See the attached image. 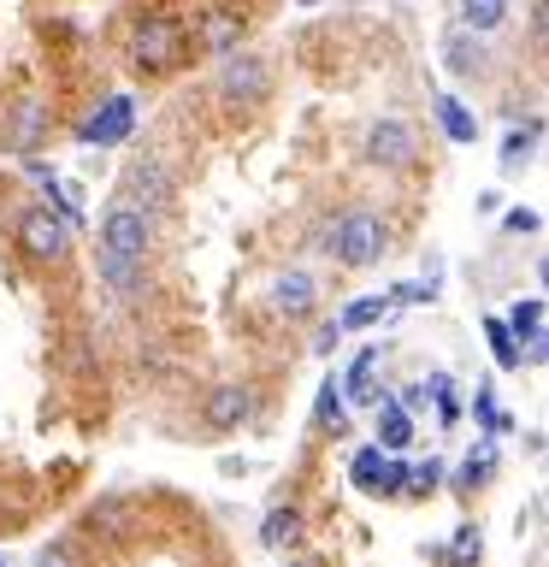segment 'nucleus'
<instances>
[{
    "instance_id": "obj_1",
    "label": "nucleus",
    "mask_w": 549,
    "mask_h": 567,
    "mask_svg": "<svg viewBox=\"0 0 549 567\" xmlns=\"http://www.w3.org/2000/svg\"><path fill=\"white\" fill-rule=\"evenodd\" d=\"M148 248H154V219L142 213L131 195H118L101 213V237H95V272L118 301H131L148 278Z\"/></svg>"
},
{
    "instance_id": "obj_2",
    "label": "nucleus",
    "mask_w": 549,
    "mask_h": 567,
    "mask_svg": "<svg viewBox=\"0 0 549 567\" xmlns=\"http://www.w3.org/2000/svg\"><path fill=\"white\" fill-rule=\"evenodd\" d=\"M319 248H325L343 272H366V266H379L390 255V225H384V213H372V207H349L325 225Z\"/></svg>"
},
{
    "instance_id": "obj_3",
    "label": "nucleus",
    "mask_w": 549,
    "mask_h": 567,
    "mask_svg": "<svg viewBox=\"0 0 549 567\" xmlns=\"http://www.w3.org/2000/svg\"><path fill=\"white\" fill-rule=\"evenodd\" d=\"M189 60V30L172 12H142L131 24V65L142 78H166Z\"/></svg>"
},
{
    "instance_id": "obj_4",
    "label": "nucleus",
    "mask_w": 549,
    "mask_h": 567,
    "mask_svg": "<svg viewBox=\"0 0 549 567\" xmlns=\"http://www.w3.org/2000/svg\"><path fill=\"white\" fill-rule=\"evenodd\" d=\"M219 60H225L219 65V101L225 106H266V95H272V65L248 48H230Z\"/></svg>"
},
{
    "instance_id": "obj_5",
    "label": "nucleus",
    "mask_w": 549,
    "mask_h": 567,
    "mask_svg": "<svg viewBox=\"0 0 549 567\" xmlns=\"http://www.w3.org/2000/svg\"><path fill=\"white\" fill-rule=\"evenodd\" d=\"M12 237H18V248H24L35 266H60L71 255V225L53 207H24L18 225H12Z\"/></svg>"
},
{
    "instance_id": "obj_6",
    "label": "nucleus",
    "mask_w": 549,
    "mask_h": 567,
    "mask_svg": "<svg viewBox=\"0 0 549 567\" xmlns=\"http://www.w3.org/2000/svg\"><path fill=\"white\" fill-rule=\"evenodd\" d=\"M366 166H384V172H407L419 159V131L407 118H379L366 131Z\"/></svg>"
},
{
    "instance_id": "obj_7",
    "label": "nucleus",
    "mask_w": 549,
    "mask_h": 567,
    "mask_svg": "<svg viewBox=\"0 0 549 567\" xmlns=\"http://www.w3.org/2000/svg\"><path fill=\"white\" fill-rule=\"evenodd\" d=\"M349 478H354V491H366V496H402L407 461L390 455V450H379V443H366V450H354Z\"/></svg>"
},
{
    "instance_id": "obj_8",
    "label": "nucleus",
    "mask_w": 549,
    "mask_h": 567,
    "mask_svg": "<svg viewBox=\"0 0 549 567\" xmlns=\"http://www.w3.org/2000/svg\"><path fill=\"white\" fill-rule=\"evenodd\" d=\"M248 414H255V390H248L242 379H230V384H213L207 390V402H201V425L213 437H230V432H242Z\"/></svg>"
},
{
    "instance_id": "obj_9",
    "label": "nucleus",
    "mask_w": 549,
    "mask_h": 567,
    "mask_svg": "<svg viewBox=\"0 0 549 567\" xmlns=\"http://www.w3.org/2000/svg\"><path fill=\"white\" fill-rule=\"evenodd\" d=\"M131 131H136V101L106 95L95 113L77 124V142H89V148H118V142H131Z\"/></svg>"
},
{
    "instance_id": "obj_10",
    "label": "nucleus",
    "mask_w": 549,
    "mask_h": 567,
    "mask_svg": "<svg viewBox=\"0 0 549 567\" xmlns=\"http://www.w3.org/2000/svg\"><path fill=\"white\" fill-rule=\"evenodd\" d=\"M266 301H272V313H283V319H308V313L319 308V284H313V272L290 266V272H278V278H272Z\"/></svg>"
},
{
    "instance_id": "obj_11",
    "label": "nucleus",
    "mask_w": 549,
    "mask_h": 567,
    "mask_svg": "<svg viewBox=\"0 0 549 567\" xmlns=\"http://www.w3.org/2000/svg\"><path fill=\"white\" fill-rule=\"evenodd\" d=\"M543 301L531 296V301H514L508 308V331H514V343H520V367H543V354H549V337H543Z\"/></svg>"
},
{
    "instance_id": "obj_12",
    "label": "nucleus",
    "mask_w": 549,
    "mask_h": 567,
    "mask_svg": "<svg viewBox=\"0 0 549 567\" xmlns=\"http://www.w3.org/2000/svg\"><path fill=\"white\" fill-rule=\"evenodd\" d=\"M379 367H384V349H361V354L349 361V372H343V402H349V408H372V402L384 396Z\"/></svg>"
},
{
    "instance_id": "obj_13",
    "label": "nucleus",
    "mask_w": 549,
    "mask_h": 567,
    "mask_svg": "<svg viewBox=\"0 0 549 567\" xmlns=\"http://www.w3.org/2000/svg\"><path fill=\"white\" fill-rule=\"evenodd\" d=\"M195 48H201V53L242 48V12H237V7H207L201 24H195Z\"/></svg>"
},
{
    "instance_id": "obj_14",
    "label": "nucleus",
    "mask_w": 549,
    "mask_h": 567,
    "mask_svg": "<svg viewBox=\"0 0 549 567\" xmlns=\"http://www.w3.org/2000/svg\"><path fill=\"white\" fill-rule=\"evenodd\" d=\"M372 414H379V450L402 455L407 443H414V432H419V425H414V414H407V408H402L396 396H390V390H384L379 402H372Z\"/></svg>"
},
{
    "instance_id": "obj_15",
    "label": "nucleus",
    "mask_w": 549,
    "mask_h": 567,
    "mask_svg": "<svg viewBox=\"0 0 549 567\" xmlns=\"http://www.w3.org/2000/svg\"><path fill=\"white\" fill-rule=\"evenodd\" d=\"M443 65H449L455 78H478V71H485V35L449 30V42H443Z\"/></svg>"
},
{
    "instance_id": "obj_16",
    "label": "nucleus",
    "mask_w": 549,
    "mask_h": 567,
    "mask_svg": "<svg viewBox=\"0 0 549 567\" xmlns=\"http://www.w3.org/2000/svg\"><path fill=\"white\" fill-rule=\"evenodd\" d=\"M313 432H325V437L349 432V402H343V390H336V379H325L313 390Z\"/></svg>"
},
{
    "instance_id": "obj_17",
    "label": "nucleus",
    "mask_w": 549,
    "mask_h": 567,
    "mask_svg": "<svg viewBox=\"0 0 549 567\" xmlns=\"http://www.w3.org/2000/svg\"><path fill=\"white\" fill-rule=\"evenodd\" d=\"M296 538H301V508H296V503L266 508V520H260V544H266V549H290Z\"/></svg>"
},
{
    "instance_id": "obj_18",
    "label": "nucleus",
    "mask_w": 549,
    "mask_h": 567,
    "mask_svg": "<svg viewBox=\"0 0 549 567\" xmlns=\"http://www.w3.org/2000/svg\"><path fill=\"white\" fill-rule=\"evenodd\" d=\"M432 113H437V124H443L449 142H478V118L460 106V95H432Z\"/></svg>"
},
{
    "instance_id": "obj_19",
    "label": "nucleus",
    "mask_w": 549,
    "mask_h": 567,
    "mask_svg": "<svg viewBox=\"0 0 549 567\" xmlns=\"http://www.w3.org/2000/svg\"><path fill=\"white\" fill-rule=\"evenodd\" d=\"M485 561V532H478V520H460L449 549H443V567H478Z\"/></svg>"
},
{
    "instance_id": "obj_20",
    "label": "nucleus",
    "mask_w": 549,
    "mask_h": 567,
    "mask_svg": "<svg viewBox=\"0 0 549 567\" xmlns=\"http://www.w3.org/2000/svg\"><path fill=\"white\" fill-rule=\"evenodd\" d=\"M503 18H508V0H460V30H473V35L503 30Z\"/></svg>"
},
{
    "instance_id": "obj_21",
    "label": "nucleus",
    "mask_w": 549,
    "mask_h": 567,
    "mask_svg": "<svg viewBox=\"0 0 549 567\" xmlns=\"http://www.w3.org/2000/svg\"><path fill=\"white\" fill-rule=\"evenodd\" d=\"M490 473H496V450L485 443V450H473V455H467V461H460V467H455V491H460V496L485 491V485H490Z\"/></svg>"
},
{
    "instance_id": "obj_22",
    "label": "nucleus",
    "mask_w": 549,
    "mask_h": 567,
    "mask_svg": "<svg viewBox=\"0 0 549 567\" xmlns=\"http://www.w3.org/2000/svg\"><path fill=\"white\" fill-rule=\"evenodd\" d=\"M538 142H543V118H531L526 131H508V142H503V172H520L531 154H538Z\"/></svg>"
},
{
    "instance_id": "obj_23",
    "label": "nucleus",
    "mask_w": 549,
    "mask_h": 567,
    "mask_svg": "<svg viewBox=\"0 0 549 567\" xmlns=\"http://www.w3.org/2000/svg\"><path fill=\"white\" fill-rule=\"evenodd\" d=\"M384 313H390V296H361V301H349V308L336 313V326H343V331H366V326H379Z\"/></svg>"
},
{
    "instance_id": "obj_24",
    "label": "nucleus",
    "mask_w": 549,
    "mask_h": 567,
    "mask_svg": "<svg viewBox=\"0 0 549 567\" xmlns=\"http://www.w3.org/2000/svg\"><path fill=\"white\" fill-rule=\"evenodd\" d=\"M485 343H490V354H496V367H520V343H514V331H508V319H485Z\"/></svg>"
},
{
    "instance_id": "obj_25",
    "label": "nucleus",
    "mask_w": 549,
    "mask_h": 567,
    "mask_svg": "<svg viewBox=\"0 0 549 567\" xmlns=\"http://www.w3.org/2000/svg\"><path fill=\"white\" fill-rule=\"evenodd\" d=\"M443 461L432 455V461H419V467H407V478H402V496H432V491H443Z\"/></svg>"
},
{
    "instance_id": "obj_26",
    "label": "nucleus",
    "mask_w": 549,
    "mask_h": 567,
    "mask_svg": "<svg viewBox=\"0 0 549 567\" xmlns=\"http://www.w3.org/2000/svg\"><path fill=\"white\" fill-rule=\"evenodd\" d=\"M473 420L485 425V432H508V425H514V414H503V408H496V390H490V384H478V396H473Z\"/></svg>"
},
{
    "instance_id": "obj_27",
    "label": "nucleus",
    "mask_w": 549,
    "mask_h": 567,
    "mask_svg": "<svg viewBox=\"0 0 549 567\" xmlns=\"http://www.w3.org/2000/svg\"><path fill=\"white\" fill-rule=\"evenodd\" d=\"M538 225H543V219H538L531 207H508V213H503V230H508V237H531Z\"/></svg>"
},
{
    "instance_id": "obj_28",
    "label": "nucleus",
    "mask_w": 549,
    "mask_h": 567,
    "mask_svg": "<svg viewBox=\"0 0 549 567\" xmlns=\"http://www.w3.org/2000/svg\"><path fill=\"white\" fill-rule=\"evenodd\" d=\"M30 567H83V561H77V549H65V544H48L42 556L30 561Z\"/></svg>"
},
{
    "instance_id": "obj_29",
    "label": "nucleus",
    "mask_w": 549,
    "mask_h": 567,
    "mask_svg": "<svg viewBox=\"0 0 549 567\" xmlns=\"http://www.w3.org/2000/svg\"><path fill=\"white\" fill-rule=\"evenodd\" d=\"M35 124H42V106H35V101H24V113H18V148H35Z\"/></svg>"
},
{
    "instance_id": "obj_30",
    "label": "nucleus",
    "mask_w": 549,
    "mask_h": 567,
    "mask_svg": "<svg viewBox=\"0 0 549 567\" xmlns=\"http://www.w3.org/2000/svg\"><path fill=\"white\" fill-rule=\"evenodd\" d=\"M437 296V284H396L390 290V301H432Z\"/></svg>"
},
{
    "instance_id": "obj_31",
    "label": "nucleus",
    "mask_w": 549,
    "mask_h": 567,
    "mask_svg": "<svg viewBox=\"0 0 549 567\" xmlns=\"http://www.w3.org/2000/svg\"><path fill=\"white\" fill-rule=\"evenodd\" d=\"M336 343H343V326H336V319H325V326H319V337H313V354H331Z\"/></svg>"
},
{
    "instance_id": "obj_32",
    "label": "nucleus",
    "mask_w": 549,
    "mask_h": 567,
    "mask_svg": "<svg viewBox=\"0 0 549 567\" xmlns=\"http://www.w3.org/2000/svg\"><path fill=\"white\" fill-rule=\"evenodd\" d=\"M290 567H325V561H319V556H296Z\"/></svg>"
},
{
    "instance_id": "obj_33",
    "label": "nucleus",
    "mask_w": 549,
    "mask_h": 567,
    "mask_svg": "<svg viewBox=\"0 0 549 567\" xmlns=\"http://www.w3.org/2000/svg\"><path fill=\"white\" fill-rule=\"evenodd\" d=\"M301 7H319V0H301Z\"/></svg>"
},
{
    "instance_id": "obj_34",
    "label": "nucleus",
    "mask_w": 549,
    "mask_h": 567,
    "mask_svg": "<svg viewBox=\"0 0 549 567\" xmlns=\"http://www.w3.org/2000/svg\"><path fill=\"white\" fill-rule=\"evenodd\" d=\"M0 567H7V556H0Z\"/></svg>"
}]
</instances>
